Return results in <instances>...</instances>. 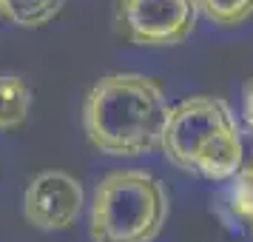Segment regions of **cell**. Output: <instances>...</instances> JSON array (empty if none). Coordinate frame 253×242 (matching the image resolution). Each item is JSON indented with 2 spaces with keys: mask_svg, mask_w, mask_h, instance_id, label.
Returning <instances> with one entry per match:
<instances>
[{
  "mask_svg": "<svg viewBox=\"0 0 253 242\" xmlns=\"http://www.w3.org/2000/svg\"><path fill=\"white\" fill-rule=\"evenodd\" d=\"M165 89L148 74H108L91 86L83 103L85 137L108 157H142L160 148L168 117Z\"/></svg>",
  "mask_w": 253,
  "mask_h": 242,
  "instance_id": "cell-1",
  "label": "cell"
},
{
  "mask_svg": "<svg viewBox=\"0 0 253 242\" xmlns=\"http://www.w3.org/2000/svg\"><path fill=\"white\" fill-rule=\"evenodd\" d=\"M160 148L165 157L205 180H230L242 168L245 145L236 117L222 97H185L168 108Z\"/></svg>",
  "mask_w": 253,
  "mask_h": 242,
  "instance_id": "cell-2",
  "label": "cell"
},
{
  "mask_svg": "<svg viewBox=\"0 0 253 242\" xmlns=\"http://www.w3.org/2000/svg\"><path fill=\"white\" fill-rule=\"evenodd\" d=\"M171 214L168 188L148 171H108L94 188V242H154Z\"/></svg>",
  "mask_w": 253,
  "mask_h": 242,
  "instance_id": "cell-3",
  "label": "cell"
},
{
  "mask_svg": "<svg viewBox=\"0 0 253 242\" xmlns=\"http://www.w3.org/2000/svg\"><path fill=\"white\" fill-rule=\"evenodd\" d=\"M196 17V0H117V26L134 46H179Z\"/></svg>",
  "mask_w": 253,
  "mask_h": 242,
  "instance_id": "cell-4",
  "label": "cell"
},
{
  "mask_svg": "<svg viewBox=\"0 0 253 242\" xmlns=\"http://www.w3.org/2000/svg\"><path fill=\"white\" fill-rule=\"evenodd\" d=\"M85 191L80 180L60 168L35 174L23 191V217L37 231H66L83 214Z\"/></svg>",
  "mask_w": 253,
  "mask_h": 242,
  "instance_id": "cell-5",
  "label": "cell"
},
{
  "mask_svg": "<svg viewBox=\"0 0 253 242\" xmlns=\"http://www.w3.org/2000/svg\"><path fill=\"white\" fill-rule=\"evenodd\" d=\"M32 89L17 74H0V131H14L26 126L32 114Z\"/></svg>",
  "mask_w": 253,
  "mask_h": 242,
  "instance_id": "cell-6",
  "label": "cell"
},
{
  "mask_svg": "<svg viewBox=\"0 0 253 242\" xmlns=\"http://www.w3.org/2000/svg\"><path fill=\"white\" fill-rule=\"evenodd\" d=\"M66 0H0V14L20 29H43L60 12Z\"/></svg>",
  "mask_w": 253,
  "mask_h": 242,
  "instance_id": "cell-7",
  "label": "cell"
},
{
  "mask_svg": "<svg viewBox=\"0 0 253 242\" xmlns=\"http://www.w3.org/2000/svg\"><path fill=\"white\" fill-rule=\"evenodd\" d=\"M199 14H205L216 26H239L253 14V0H196Z\"/></svg>",
  "mask_w": 253,
  "mask_h": 242,
  "instance_id": "cell-8",
  "label": "cell"
},
{
  "mask_svg": "<svg viewBox=\"0 0 253 242\" xmlns=\"http://www.w3.org/2000/svg\"><path fill=\"white\" fill-rule=\"evenodd\" d=\"M230 208L233 214L245 222V228L251 231L253 240V165L245 171H236V183L230 188Z\"/></svg>",
  "mask_w": 253,
  "mask_h": 242,
  "instance_id": "cell-9",
  "label": "cell"
},
{
  "mask_svg": "<svg viewBox=\"0 0 253 242\" xmlns=\"http://www.w3.org/2000/svg\"><path fill=\"white\" fill-rule=\"evenodd\" d=\"M242 111H245V123H248L251 131H253V77L248 80V86H245V103H242Z\"/></svg>",
  "mask_w": 253,
  "mask_h": 242,
  "instance_id": "cell-10",
  "label": "cell"
}]
</instances>
